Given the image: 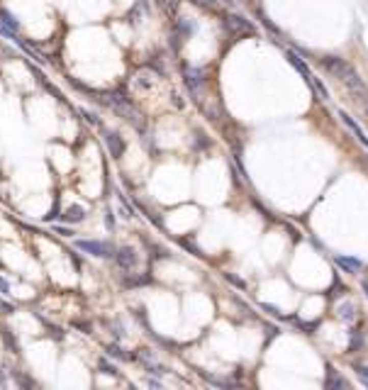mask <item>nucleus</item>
<instances>
[{"mask_svg": "<svg viewBox=\"0 0 368 390\" xmlns=\"http://www.w3.org/2000/svg\"><path fill=\"white\" fill-rule=\"evenodd\" d=\"M310 83H312L314 86V90H317V95H320V98H322V100H329V90L324 88V83L322 81H320V78H310Z\"/></svg>", "mask_w": 368, "mask_h": 390, "instance_id": "obj_15", "label": "nucleus"}, {"mask_svg": "<svg viewBox=\"0 0 368 390\" xmlns=\"http://www.w3.org/2000/svg\"><path fill=\"white\" fill-rule=\"evenodd\" d=\"M183 76H186V86H188V90L195 95V100H198V93H200V88L205 86V73H202V68L186 66Z\"/></svg>", "mask_w": 368, "mask_h": 390, "instance_id": "obj_5", "label": "nucleus"}, {"mask_svg": "<svg viewBox=\"0 0 368 390\" xmlns=\"http://www.w3.org/2000/svg\"><path fill=\"white\" fill-rule=\"evenodd\" d=\"M363 110H366V117H368V98L363 100Z\"/></svg>", "mask_w": 368, "mask_h": 390, "instance_id": "obj_29", "label": "nucleus"}, {"mask_svg": "<svg viewBox=\"0 0 368 390\" xmlns=\"http://www.w3.org/2000/svg\"><path fill=\"white\" fill-rule=\"evenodd\" d=\"M105 144H108V149H110V154L115 159H120L124 154V142L117 132H105Z\"/></svg>", "mask_w": 368, "mask_h": 390, "instance_id": "obj_8", "label": "nucleus"}, {"mask_svg": "<svg viewBox=\"0 0 368 390\" xmlns=\"http://www.w3.org/2000/svg\"><path fill=\"white\" fill-rule=\"evenodd\" d=\"M285 56H288V61H290V64H293V66H295V68H298V71H300V73H302V76H305V78H307V81L312 78V71L307 68V64H305V61H302V59H300V56H298V54H295V51H288V54H285Z\"/></svg>", "mask_w": 368, "mask_h": 390, "instance_id": "obj_12", "label": "nucleus"}, {"mask_svg": "<svg viewBox=\"0 0 368 390\" xmlns=\"http://www.w3.org/2000/svg\"><path fill=\"white\" fill-rule=\"evenodd\" d=\"M154 3L164 12H176V8H178V0H154Z\"/></svg>", "mask_w": 368, "mask_h": 390, "instance_id": "obj_19", "label": "nucleus"}, {"mask_svg": "<svg viewBox=\"0 0 368 390\" xmlns=\"http://www.w3.org/2000/svg\"><path fill=\"white\" fill-rule=\"evenodd\" d=\"M195 5H200V8H205V10H210V12H220V5L215 3V0H193Z\"/></svg>", "mask_w": 368, "mask_h": 390, "instance_id": "obj_21", "label": "nucleus"}, {"mask_svg": "<svg viewBox=\"0 0 368 390\" xmlns=\"http://www.w3.org/2000/svg\"><path fill=\"white\" fill-rule=\"evenodd\" d=\"M195 30H198V22H193L188 17H178V20L173 22V32H178L183 39H188L190 34H195Z\"/></svg>", "mask_w": 368, "mask_h": 390, "instance_id": "obj_10", "label": "nucleus"}, {"mask_svg": "<svg viewBox=\"0 0 368 390\" xmlns=\"http://www.w3.org/2000/svg\"><path fill=\"white\" fill-rule=\"evenodd\" d=\"M115 261H117V266H122V268H134L139 258H137V251H134L132 246H122V249L115 251Z\"/></svg>", "mask_w": 368, "mask_h": 390, "instance_id": "obj_6", "label": "nucleus"}, {"mask_svg": "<svg viewBox=\"0 0 368 390\" xmlns=\"http://www.w3.org/2000/svg\"><path fill=\"white\" fill-rule=\"evenodd\" d=\"M363 290H366V295H368V280H363Z\"/></svg>", "mask_w": 368, "mask_h": 390, "instance_id": "obj_30", "label": "nucleus"}, {"mask_svg": "<svg viewBox=\"0 0 368 390\" xmlns=\"http://www.w3.org/2000/svg\"><path fill=\"white\" fill-rule=\"evenodd\" d=\"M54 232H59L61 237H71V229H66V227H54Z\"/></svg>", "mask_w": 368, "mask_h": 390, "instance_id": "obj_28", "label": "nucleus"}, {"mask_svg": "<svg viewBox=\"0 0 368 390\" xmlns=\"http://www.w3.org/2000/svg\"><path fill=\"white\" fill-rule=\"evenodd\" d=\"M0 334H3V342L8 344V349H10V351H17V342L12 339V334H10V329H8V327H3V329H0Z\"/></svg>", "mask_w": 368, "mask_h": 390, "instance_id": "obj_18", "label": "nucleus"}, {"mask_svg": "<svg viewBox=\"0 0 368 390\" xmlns=\"http://www.w3.org/2000/svg\"><path fill=\"white\" fill-rule=\"evenodd\" d=\"M98 100H100L102 105H108L110 110H115L122 120H127L129 124H134L137 129H144V117H142V112L137 110V108H134L124 95H120V93H100Z\"/></svg>", "mask_w": 368, "mask_h": 390, "instance_id": "obj_2", "label": "nucleus"}, {"mask_svg": "<svg viewBox=\"0 0 368 390\" xmlns=\"http://www.w3.org/2000/svg\"><path fill=\"white\" fill-rule=\"evenodd\" d=\"M0 22L5 24L8 30H12V32H17V30H20V22H17V17H15L10 10H5V8H0Z\"/></svg>", "mask_w": 368, "mask_h": 390, "instance_id": "obj_13", "label": "nucleus"}, {"mask_svg": "<svg viewBox=\"0 0 368 390\" xmlns=\"http://www.w3.org/2000/svg\"><path fill=\"white\" fill-rule=\"evenodd\" d=\"M339 317H341V320H346V322H351V320H354V305H351V302L339 305Z\"/></svg>", "mask_w": 368, "mask_h": 390, "instance_id": "obj_16", "label": "nucleus"}, {"mask_svg": "<svg viewBox=\"0 0 368 390\" xmlns=\"http://www.w3.org/2000/svg\"><path fill=\"white\" fill-rule=\"evenodd\" d=\"M222 22H224V30L229 32V37H249V34H256V27L251 24V20H246L242 15H234V12H224L222 15Z\"/></svg>", "mask_w": 368, "mask_h": 390, "instance_id": "obj_3", "label": "nucleus"}, {"mask_svg": "<svg viewBox=\"0 0 368 390\" xmlns=\"http://www.w3.org/2000/svg\"><path fill=\"white\" fill-rule=\"evenodd\" d=\"M98 368H100V373H105V376H117V366L110 363L108 358H100L98 361Z\"/></svg>", "mask_w": 368, "mask_h": 390, "instance_id": "obj_14", "label": "nucleus"}, {"mask_svg": "<svg viewBox=\"0 0 368 390\" xmlns=\"http://www.w3.org/2000/svg\"><path fill=\"white\" fill-rule=\"evenodd\" d=\"M108 354H110V356H115V358H122V361H129V354H124L122 349H120V346H115V344H110L108 346Z\"/></svg>", "mask_w": 368, "mask_h": 390, "instance_id": "obj_20", "label": "nucleus"}, {"mask_svg": "<svg viewBox=\"0 0 368 390\" xmlns=\"http://www.w3.org/2000/svg\"><path fill=\"white\" fill-rule=\"evenodd\" d=\"M339 117H341V122H344L346 127L351 129V134H354V137H356L358 142H361V144H363V146H366V149H368V137H366V134H363V129H361V127H358V124L354 122V117H349V115H346L344 110L339 112Z\"/></svg>", "mask_w": 368, "mask_h": 390, "instance_id": "obj_9", "label": "nucleus"}, {"mask_svg": "<svg viewBox=\"0 0 368 390\" xmlns=\"http://www.w3.org/2000/svg\"><path fill=\"white\" fill-rule=\"evenodd\" d=\"M0 293H3V295H8V293H10V285H8V280L3 278V276H0Z\"/></svg>", "mask_w": 368, "mask_h": 390, "instance_id": "obj_27", "label": "nucleus"}, {"mask_svg": "<svg viewBox=\"0 0 368 390\" xmlns=\"http://www.w3.org/2000/svg\"><path fill=\"white\" fill-rule=\"evenodd\" d=\"M54 217H59V205H54V207L49 210V215H44V220H46V222H51Z\"/></svg>", "mask_w": 368, "mask_h": 390, "instance_id": "obj_26", "label": "nucleus"}, {"mask_svg": "<svg viewBox=\"0 0 368 390\" xmlns=\"http://www.w3.org/2000/svg\"><path fill=\"white\" fill-rule=\"evenodd\" d=\"M15 310V307H12L10 302H5V300H0V312H3V315H10V312Z\"/></svg>", "mask_w": 368, "mask_h": 390, "instance_id": "obj_25", "label": "nucleus"}, {"mask_svg": "<svg viewBox=\"0 0 368 390\" xmlns=\"http://www.w3.org/2000/svg\"><path fill=\"white\" fill-rule=\"evenodd\" d=\"M105 227L112 229L115 227V217H112V210H105Z\"/></svg>", "mask_w": 368, "mask_h": 390, "instance_id": "obj_24", "label": "nucleus"}, {"mask_svg": "<svg viewBox=\"0 0 368 390\" xmlns=\"http://www.w3.org/2000/svg\"><path fill=\"white\" fill-rule=\"evenodd\" d=\"M363 166H366V168H368V156H366V159H363Z\"/></svg>", "mask_w": 368, "mask_h": 390, "instance_id": "obj_31", "label": "nucleus"}, {"mask_svg": "<svg viewBox=\"0 0 368 390\" xmlns=\"http://www.w3.org/2000/svg\"><path fill=\"white\" fill-rule=\"evenodd\" d=\"M83 115H86V120H88L90 124H100V120H98V115H95V112H90V110H83Z\"/></svg>", "mask_w": 368, "mask_h": 390, "instance_id": "obj_23", "label": "nucleus"}, {"mask_svg": "<svg viewBox=\"0 0 368 390\" xmlns=\"http://www.w3.org/2000/svg\"><path fill=\"white\" fill-rule=\"evenodd\" d=\"M66 222H71V224H76V222H83L86 220V210L81 207V205H71V207H66L64 210V215H61Z\"/></svg>", "mask_w": 368, "mask_h": 390, "instance_id": "obj_11", "label": "nucleus"}, {"mask_svg": "<svg viewBox=\"0 0 368 390\" xmlns=\"http://www.w3.org/2000/svg\"><path fill=\"white\" fill-rule=\"evenodd\" d=\"M354 371L358 373V378H361V380H363V383L368 385V366H363V363H356V366H354Z\"/></svg>", "mask_w": 368, "mask_h": 390, "instance_id": "obj_22", "label": "nucleus"}, {"mask_svg": "<svg viewBox=\"0 0 368 390\" xmlns=\"http://www.w3.org/2000/svg\"><path fill=\"white\" fill-rule=\"evenodd\" d=\"M76 246L86 254H93L98 258H110L115 256V249L108 242H95V239H76Z\"/></svg>", "mask_w": 368, "mask_h": 390, "instance_id": "obj_4", "label": "nucleus"}, {"mask_svg": "<svg viewBox=\"0 0 368 390\" xmlns=\"http://www.w3.org/2000/svg\"><path fill=\"white\" fill-rule=\"evenodd\" d=\"M320 64H322L334 78H339L356 98H361V100H366L368 98V88H366V83H363V78L358 76L356 68L351 66L346 59H339V56H322Z\"/></svg>", "mask_w": 368, "mask_h": 390, "instance_id": "obj_1", "label": "nucleus"}, {"mask_svg": "<svg viewBox=\"0 0 368 390\" xmlns=\"http://www.w3.org/2000/svg\"><path fill=\"white\" fill-rule=\"evenodd\" d=\"M336 264H339V266L341 268H346V271H358V268H361V264H358L356 258H336Z\"/></svg>", "mask_w": 368, "mask_h": 390, "instance_id": "obj_17", "label": "nucleus"}, {"mask_svg": "<svg viewBox=\"0 0 368 390\" xmlns=\"http://www.w3.org/2000/svg\"><path fill=\"white\" fill-rule=\"evenodd\" d=\"M324 388L327 390H349V383L346 378L339 376V371L334 368H327V376H324Z\"/></svg>", "mask_w": 368, "mask_h": 390, "instance_id": "obj_7", "label": "nucleus"}]
</instances>
